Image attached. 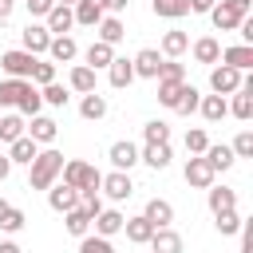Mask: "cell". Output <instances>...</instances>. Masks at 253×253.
Listing matches in <instances>:
<instances>
[{"label":"cell","mask_w":253,"mask_h":253,"mask_svg":"<svg viewBox=\"0 0 253 253\" xmlns=\"http://www.w3.org/2000/svg\"><path fill=\"white\" fill-rule=\"evenodd\" d=\"M63 170V154L59 150H40L32 162H28V190H47Z\"/></svg>","instance_id":"1"},{"label":"cell","mask_w":253,"mask_h":253,"mask_svg":"<svg viewBox=\"0 0 253 253\" xmlns=\"http://www.w3.org/2000/svg\"><path fill=\"white\" fill-rule=\"evenodd\" d=\"M99 170L91 166V162H83V158H71V162H63V170H59V182H67V186H75V190H99Z\"/></svg>","instance_id":"2"},{"label":"cell","mask_w":253,"mask_h":253,"mask_svg":"<svg viewBox=\"0 0 253 253\" xmlns=\"http://www.w3.org/2000/svg\"><path fill=\"white\" fill-rule=\"evenodd\" d=\"M36 59H40V55H32V51H24V47H12V51L0 55V67H4L8 79H32Z\"/></svg>","instance_id":"3"},{"label":"cell","mask_w":253,"mask_h":253,"mask_svg":"<svg viewBox=\"0 0 253 253\" xmlns=\"http://www.w3.org/2000/svg\"><path fill=\"white\" fill-rule=\"evenodd\" d=\"M99 194H107L111 202H126V198L134 194V182H130L126 170H111V174L99 178Z\"/></svg>","instance_id":"4"},{"label":"cell","mask_w":253,"mask_h":253,"mask_svg":"<svg viewBox=\"0 0 253 253\" xmlns=\"http://www.w3.org/2000/svg\"><path fill=\"white\" fill-rule=\"evenodd\" d=\"M182 174H186V182H190L194 190H210V186H213V178H217V170L206 162V154H194V158L186 162V170H182Z\"/></svg>","instance_id":"5"},{"label":"cell","mask_w":253,"mask_h":253,"mask_svg":"<svg viewBox=\"0 0 253 253\" xmlns=\"http://www.w3.org/2000/svg\"><path fill=\"white\" fill-rule=\"evenodd\" d=\"M241 79H245V71L225 67V63L210 71V87H213V95H233V91H241Z\"/></svg>","instance_id":"6"},{"label":"cell","mask_w":253,"mask_h":253,"mask_svg":"<svg viewBox=\"0 0 253 253\" xmlns=\"http://www.w3.org/2000/svg\"><path fill=\"white\" fill-rule=\"evenodd\" d=\"M47 206H51L55 213H67V210H75V206H79V190L55 178V182L47 186Z\"/></svg>","instance_id":"7"},{"label":"cell","mask_w":253,"mask_h":253,"mask_svg":"<svg viewBox=\"0 0 253 253\" xmlns=\"http://www.w3.org/2000/svg\"><path fill=\"white\" fill-rule=\"evenodd\" d=\"M43 28H47L51 36H67V32L75 28V12H71V4H55V8L43 16Z\"/></svg>","instance_id":"8"},{"label":"cell","mask_w":253,"mask_h":253,"mask_svg":"<svg viewBox=\"0 0 253 253\" xmlns=\"http://www.w3.org/2000/svg\"><path fill=\"white\" fill-rule=\"evenodd\" d=\"M47 43H51V32H47L43 24H28V28L20 32V47H24V51H32V55H43V51H47Z\"/></svg>","instance_id":"9"},{"label":"cell","mask_w":253,"mask_h":253,"mask_svg":"<svg viewBox=\"0 0 253 253\" xmlns=\"http://www.w3.org/2000/svg\"><path fill=\"white\" fill-rule=\"evenodd\" d=\"M134 79H158V67H162V51L158 47H142L134 59Z\"/></svg>","instance_id":"10"},{"label":"cell","mask_w":253,"mask_h":253,"mask_svg":"<svg viewBox=\"0 0 253 253\" xmlns=\"http://www.w3.org/2000/svg\"><path fill=\"white\" fill-rule=\"evenodd\" d=\"M107 158H111V166H115V170H126V174H130V166L138 162V146H134L130 138H119V142H111Z\"/></svg>","instance_id":"11"},{"label":"cell","mask_w":253,"mask_h":253,"mask_svg":"<svg viewBox=\"0 0 253 253\" xmlns=\"http://www.w3.org/2000/svg\"><path fill=\"white\" fill-rule=\"evenodd\" d=\"M206 16H210V24H213L217 32H237V24L245 20V16H241L237 8H229L225 0H221V4H213V8L206 12Z\"/></svg>","instance_id":"12"},{"label":"cell","mask_w":253,"mask_h":253,"mask_svg":"<svg viewBox=\"0 0 253 253\" xmlns=\"http://www.w3.org/2000/svg\"><path fill=\"white\" fill-rule=\"evenodd\" d=\"M107 79H111V87H115V91L130 87V83H134V63H130L126 55H115V59L107 63Z\"/></svg>","instance_id":"13"},{"label":"cell","mask_w":253,"mask_h":253,"mask_svg":"<svg viewBox=\"0 0 253 253\" xmlns=\"http://www.w3.org/2000/svg\"><path fill=\"white\" fill-rule=\"evenodd\" d=\"M225 67H237V71H249L253 67V43H233V47H221V59Z\"/></svg>","instance_id":"14"},{"label":"cell","mask_w":253,"mask_h":253,"mask_svg":"<svg viewBox=\"0 0 253 253\" xmlns=\"http://www.w3.org/2000/svg\"><path fill=\"white\" fill-rule=\"evenodd\" d=\"M170 142H146L142 150H138V162H146L150 170H166L170 166Z\"/></svg>","instance_id":"15"},{"label":"cell","mask_w":253,"mask_h":253,"mask_svg":"<svg viewBox=\"0 0 253 253\" xmlns=\"http://www.w3.org/2000/svg\"><path fill=\"white\" fill-rule=\"evenodd\" d=\"M123 221H126V217H123L119 210H107V206L91 217V225H95V233H99V237H115V233H123Z\"/></svg>","instance_id":"16"},{"label":"cell","mask_w":253,"mask_h":253,"mask_svg":"<svg viewBox=\"0 0 253 253\" xmlns=\"http://www.w3.org/2000/svg\"><path fill=\"white\" fill-rule=\"evenodd\" d=\"M146 245H150V253H182V249H186V245H182V237H178V233H174L170 225H162V229H154Z\"/></svg>","instance_id":"17"},{"label":"cell","mask_w":253,"mask_h":253,"mask_svg":"<svg viewBox=\"0 0 253 253\" xmlns=\"http://www.w3.org/2000/svg\"><path fill=\"white\" fill-rule=\"evenodd\" d=\"M55 134H59V123H55V119H47V115H32L28 138H36L40 146H47V142H55Z\"/></svg>","instance_id":"18"},{"label":"cell","mask_w":253,"mask_h":253,"mask_svg":"<svg viewBox=\"0 0 253 253\" xmlns=\"http://www.w3.org/2000/svg\"><path fill=\"white\" fill-rule=\"evenodd\" d=\"M142 217H146L154 229H162V225H170V221H174V206H170L166 198H150V202H146V210H142Z\"/></svg>","instance_id":"19"},{"label":"cell","mask_w":253,"mask_h":253,"mask_svg":"<svg viewBox=\"0 0 253 253\" xmlns=\"http://www.w3.org/2000/svg\"><path fill=\"white\" fill-rule=\"evenodd\" d=\"M71 12H75V24H83V28H95V24L107 16V12H103V0H75Z\"/></svg>","instance_id":"20"},{"label":"cell","mask_w":253,"mask_h":253,"mask_svg":"<svg viewBox=\"0 0 253 253\" xmlns=\"http://www.w3.org/2000/svg\"><path fill=\"white\" fill-rule=\"evenodd\" d=\"M47 55H51V63H71V59L79 55V43H75L71 36H51Z\"/></svg>","instance_id":"21"},{"label":"cell","mask_w":253,"mask_h":253,"mask_svg":"<svg viewBox=\"0 0 253 253\" xmlns=\"http://www.w3.org/2000/svg\"><path fill=\"white\" fill-rule=\"evenodd\" d=\"M198 111H202L206 123H221L229 115V103H225V95H202L198 99Z\"/></svg>","instance_id":"22"},{"label":"cell","mask_w":253,"mask_h":253,"mask_svg":"<svg viewBox=\"0 0 253 253\" xmlns=\"http://www.w3.org/2000/svg\"><path fill=\"white\" fill-rule=\"evenodd\" d=\"M190 51H194V59H198V63H206V67H213V63L221 59V43H217L213 36L194 40V47H190Z\"/></svg>","instance_id":"23"},{"label":"cell","mask_w":253,"mask_h":253,"mask_svg":"<svg viewBox=\"0 0 253 253\" xmlns=\"http://www.w3.org/2000/svg\"><path fill=\"white\" fill-rule=\"evenodd\" d=\"M83 59H87V67H91V71H103V67L115 59V47H111V43H103V40H95V43L83 51Z\"/></svg>","instance_id":"24"},{"label":"cell","mask_w":253,"mask_h":253,"mask_svg":"<svg viewBox=\"0 0 253 253\" xmlns=\"http://www.w3.org/2000/svg\"><path fill=\"white\" fill-rule=\"evenodd\" d=\"M67 87H71V91H79V95H87V91H99V87H95V71H91L87 63H75V67H71V75H67Z\"/></svg>","instance_id":"25"},{"label":"cell","mask_w":253,"mask_h":253,"mask_svg":"<svg viewBox=\"0 0 253 253\" xmlns=\"http://www.w3.org/2000/svg\"><path fill=\"white\" fill-rule=\"evenodd\" d=\"M79 115H83L87 123H99V119L107 115V99H103L99 91H87V95L79 99Z\"/></svg>","instance_id":"26"},{"label":"cell","mask_w":253,"mask_h":253,"mask_svg":"<svg viewBox=\"0 0 253 253\" xmlns=\"http://www.w3.org/2000/svg\"><path fill=\"white\" fill-rule=\"evenodd\" d=\"M36 154H40V142L28 138V134H20L16 142H8V158H12V162H24V166H28Z\"/></svg>","instance_id":"27"},{"label":"cell","mask_w":253,"mask_h":253,"mask_svg":"<svg viewBox=\"0 0 253 253\" xmlns=\"http://www.w3.org/2000/svg\"><path fill=\"white\" fill-rule=\"evenodd\" d=\"M202 154H206V162H210L213 170H229V166L237 162V154H233V146H225V142H217V146L210 142V146H206Z\"/></svg>","instance_id":"28"},{"label":"cell","mask_w":253,"mask_h":253,"mask_svg":"<svg viewBox=\"0 0 253 253\" xmlns=\"http://www.w3.org/2000/svg\"><path fill=\"white\" fill-rule=\"evenodd\" d=\"M123 233H126V241H134V245H146L150 241V233H154V225L138 213V217H126L123 221Z\"/></svg>","instance_id":"29"},{"label":"cell","mask_w":253,"mask_h":253,"mask_svg":"<svg viewBox=\"0 0 253 253\" xmlns=\"http://www.w3.org/2000/svg\"><path fill=\"white\" fill-rule=\"evenodd\" d=\"M95 28H99V40H103V43H111V47H115V43H123V36H126V28H123V20H119V16H103Z\"/></svg>","instance_id":"30"},{"label":"cell","mask_w":253,"mask_h":253,"mask_svg":"<svg viewBox=\"0 0 253 253\" xmlns=\"http://www.w3.org/2000/svg\"><path fill=\"white\" fill-rule=\"evenodd\" d=\"M186 47H190V36L174 28V32H166V36H162V47H158V51H162V59H178Z\"/></svg>","instance_id":"31"},{"label":"cell","mask_w":253,"mask_h":253,"mask_svg":"<svg viewBox=\"0 0 253 253\" xmlns=\"http://www.w3.org/2000/svg\"><path fill=\"white\" fill-rule=\"evenodd\" d=\"M206 198H210V210H213V213H221V210H237V194H233L229 186H210Z\"/></svg>","instance_id":"32"},{"label":"cell","mask_w":253,"mask_h":253,"mask_svg":"<svg viewBox=\"0 0 253 253\" xmlns=\"http://www.w3.org/2000/svg\"><path fill=\"white\" fill-rule=\"evenodd\" d=\"M20 134H28L24 115H20V111H16V115H0V142H16Z\"/></svg>","instance_id":"33"},{"label":"cell","mask_w":253,"mask_h":253,"mask_svg":"<svg viewBox=\"0 0 253 253\" xmlns=\"http://www.w3.org/2000/svg\"><path fill=\"white\" fill-rule=\"evenodd\" d=\"M40 107H43V95H40V87H36V83L28 79V87H24V95H20V103H16V111L32 119V115H40Z\"/></svg>","instance_id":"34"},{"label":"cell","mask_w":253,"mask_h":253,"mask_svg":"<svg viewBox=\"0 0 253 253\" xmlns=\"http://www.w3.org/2000/svg\"><path fill=\"white\" fill-rule=\"evenodd\" d=\"M229 115L233 119H241V123H249L253 119V91H233V103H229Z\"/></svg>","instance_id":"35"},{"label":"cell","mask_w":253,"mask_h":253,"mask_svg":"<svg viewBox=\"0 0 253 253\" xmlns=\"http://www.w3.org/2000/svg\"><path fill=\"white\" fill-rule=\"evenodd\" d=\"M182 83H186V79H158V103H162L166 111H174V103H178V95H182Z\"/></svg>","instance_id":"36"},{"label":"cell","mask_w":253,"mask_h":253,"mask_svg":"<svg viewBox=\"0 0 253 253\" xmlns=\"http://www.w3.org/2000/svg\"><path fill=\"white\" fill-rule=\"evenodd\" d=\"M63 225H67V233H71V237H83V233H91V217H87L79 206L63 213Z\"/></svg>","instance_id":"37"},{"label":"cell","mask_w":253,"mask_h":253,"mask_svg":"<svg viewBox=\"0 0 253 253\" xmlns=\"http://www.w3.org/2000/svg\"><path fill=\"white\" fill-rule=\"evenodd\" d=\"M213 225H217V233H221V237H233L245 221H241V213H237V210H221V213H213Z\"/></svg>","instance_id":"38"},{"label":"cell","mask_w":253,"mask_h":253,"mask_svg":"<svg viewBox=\"0 0 253 253\" xmlns=\"http://www.w3.org/2000/svg\"><path fill=\"white\" fill-rule=\"evenodd\" d=\"M24 87H28V79H0V107H16Z\"/></svg>","instance_id":"39"},{"label":"cell","mask_w":253,"mask_h":253,"mask_svg":"<svg viewBox=\"0 0 253 253\" xmlns=\"http://www.w3.org/2000/svg\"><path fill=\"white\" fill-rule=\"evenodd\" d=\"M186 12H190V0H154V16L162 20H178Z\"/></svg>","instance_id":"40"},{"label":"cell","mask_w":253,"mask_h":253,"mask_svg":"<svg viewBox=\"0 0 253 253\" xmlns=\"http://www.w3.org/2000/svg\"><path fill=\"white\" fill-rule=\"evenodd\" d=\"M198 99H202L198 87H194V83H182V95H178L174 111H178V115H194V111H198Z\"/></svg>","instance_id":"41"},{"label":"cell","mask_w":253,"mask_h":253,"mask_svg":"<svg viewBox=\"0 0 253 253\" xmlns=\"http://www.w3.org/2000/svg\"><path fill=\"white\" fill-rule=\"evenodd\" d=\"M79 253H115V245H111V237L83 233V237H79Z\"/></svg>","instance_id":"42"},{"label":"cell","mask_w":253,"mask_h":253,"mask_svg":"<svg viewBox=\"0 0 253 253\" xmlns=\"http://www.w3.org/2000/svg\"><path fill=\"white\" fill-rule=\"evenodd\" d=\"M40 95H43V103H47V107H67V99H71V95H67V87H59L55 79H51V83H43V87H40Z\"/></svg>","instance_id":"43"},{"label":"cell","mask_w":253,"mask_h":253,"mask_svg":"<svg viewBox=\"0 0 253 253\" xmlns=\"http://www.w3.org/2000/svg\"><path fill=\"white\" fill-rule=\"evenodd\" d=\"M24 221H28V217H24V210H20V206H8V210H4V217H0V229H4V233H20V229H24Z\"/></svg>","instance_id":"44"},{"label":"cell","mask_w":253,"mask_h":253,"mask_svg":"<svg viewBox=\"0 0 253 253\" xmlns=\"http://www.w3.org/2000/svg\"><path fill=\"white\" fill-rule=\"evenodd\" d=\"M142 138H146V142H170V126H166L162 119H150V123L142 126Z\"/></svg>","instance_id":"45"},{"label":"cell","mask_w":253,"mask_h":253,"mask_svg":"<svg viewBox=\"0 0 253 253\" xmlns=\"http://www.w3.org/2000/svg\"><path fill=\"white\" fill-rule=\"evenodd\" d=\"M79 210H83L87 217H95V213L103 210V194H99V190H79Z\"/></svg>","instance_id":"46"},{"label":"cell","mask_w":253,"mask_h":253,"mask_svg":"<svg viewBox=\"0 0 253 253\" xmlns=\"http://www.w3.org/2000/svg\"><path fill=\"white\" fill-rule=\"evenodd\" d=\"M51 79H55V63L36 59V67H32V83H36V87H43V83H51Z\"/></svg>","instance_id":"47"},{"label":"cell","mask_w":253,"mask_h":253,"mask_svg":"<svg viewBox=\"0 0 253 253\" xmlns=\"http://www.w3.org/2000/svg\"><path fill=\"white\" fill-rule=\"evenodd\" d=\"M206 146H210V134H206L202 126H194V130H186V150H190V154H202Z\"/></svg>","instance_id":"48"},{"label":"cell","mask_w":253,"mask_h":253,"mask_svg":"<svg viewBox=\"0 0 253 253\" xmlns=\"http://www.w3.org/2000/svg\"><path fill=\"white\" fill-rule=\"evenodd\" d=\"M158 79H186V63H178V59H162Z\"/></svg>","instance_id":"49"},{"label":"cell","mask_w":253,"mask_h":253,"mask_svg":"<svg viewBox=\"0 0 253 253\" xmlns=\"http://www.w3.org/2000/svg\"><path fill=\"white\" fill-rule=\"evenodd\" d=\"M233 154H237V158H253V130H241V134L233 138Z\"/></svg>","instance_id":"50"},{"label":"cell","mask_w":253,"mask_h":253,"mask_svg":"<svg viewBox=\"0 0 253 253\" xmlns=\"http://www.w3.org/2000/svg\"><path fill=\"white\" fill-rule=\"evenodd\" d=\"M24 4H28V12H32V16H47V12L55 8V0H24Z\"/></svg>","instance_id":"51"},{"label":"cell","mask_w":253,"mask_h":253,"mask_svg":"<svg viewBox=\"0 0 253 253\" xmlns=\"http://www.w3.org/2000/svg\"><path fill=\"white\" fill-rule=\"evenodd\" d=\"M126 4L130 0H103V12L107 16H119V12H126Z\"/></svg>","instance_id":"52"},{"label":"cell","mask_w":253,"mask_h":253,"mask_svg":"<svg viewBox=\"0 0 253 253\" xmlns=\"http://www.w3.org/2000/svg\"><path fill=\"white\" fill-rule=\"evenodd\" d=\"M237 233H241V253H253V229H249V225H241Z\"/></svg>","instance_id":"53"},{"label":"cell","mask_w":253,"mask_h":253,"mask_svg":"<svg viewBox=\"0 0 253 253\" xmlns=\"http://www.w3.org/2000/svg\"><path fill=\"white\" fill-rule=\"evenodd\" d=\"M225 4H229V8H237L241 16H249V12H253V0H225Z\"/></svg>","instance_id":"54"},{"label":"cell","mask_w":253,"mask_h":253,"mask_svg":"<svg viewBox=\"0 0 253 253\" xmlns=\"http://www.w3.org/2000/svg\"><path fill=\"white\" fill-rule=\"evenodd\" d=\"M213 4H217V0H190V12H202V16H206Z\"/></svg>","instance_id":"55"},{"label":"cell","mask_w":253,"mask_h":253,"mask_svg":"<svg viewBox=\"0 0 253 253\" xmlns=\"http://www.w3.org/2000/svg\"><path fill=\"white\" fill-rule=\"evenodd\" d=\"M8 174H12V158H8V154H0V182H4Z\"/></svg>","instance_id":"56"},{"label":"cell","mask_w":253,"mask_h":253,"mask_svg":"<svg viewBox=\"0 0 253 253\" xmlns=\"http://www.w3.org/2000/svg\"><path fill=\"white\" fill-rule=\"evenodd\" d=\"M12 8H16V0H0V24L12 16Z\"/></svg>","instance_id":"57"},{"label":"cell","mask_w":253,"mask_h":253,"mask_svg":"<svg viewBox=\"0 0 253 253\" xmlns=\"http://www.w3.org/2000/svg\"><path fill=\"white\" fill-rule=\"evenodd\" d=\"M0 253H20V245L16 241H0Z\"/></svg>","instance_id":"58"},{"label":"cell","mask_w":253,"mask_h":253,"mask_svg":"<svg viewBox=\"0 0 253 253\" xmlns=\"http://www.w3.org/2000/svg\"><path fill=\"white\" fill-rule=\"evenodd\" d=\"M4 210H8V202H4V198H0V217H4Z\"/></svg>","instance_id":"59"},{"label":"cell","mask_w":253,"mask_h":253,"mask_svg":"<svg viewBox=\"0 0 253 253\" xmlns=\"http://www.w3.org/2000/svg\"><path fill=\"white\" fill-rule=\"evenodd\" d=\"M55 4H75V0H55Z\"/></svg>","instance_id":"60"}]
</instances>
